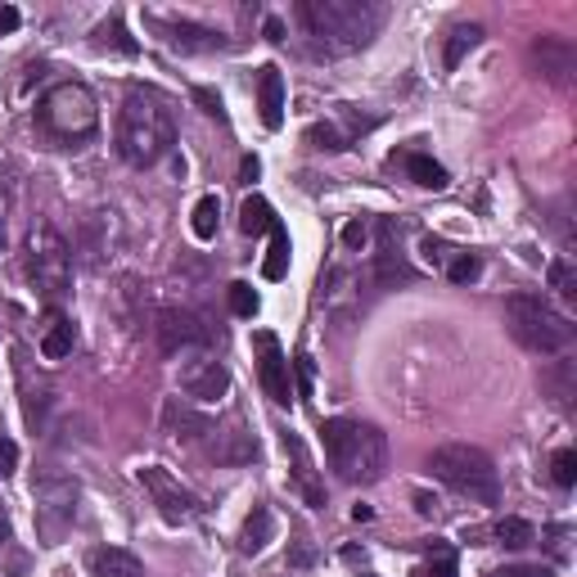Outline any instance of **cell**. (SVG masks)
Masks as SVG:
<instances>
[{
    "label": "cell",
    "instance_id": "cell-22",
    "mask_svg": "<svg viewBox=\"0 0 577 577\" xmlns=\"http://www.w3.org/2000/svg\"><path fill=\"white\" fill-rule=\"evenodd\" d=\"M402 168H406V176L415 181V185H425V189H447V168L442 163H434L429 153H406L402 159Z\"/></svg>",
    "mask_w": 577,
    "mask_h": 577
},
{
    "label": "cell",
    "instance_id": "cell-27",
    "mask_svg": "<svg viewBox=\"0 0 577 577\" xmlns=\"http://www.w3.org/2000/svg\"><path fill=\"white\" fill-rule=\"evenodd\" d=\"M442 272H447V280H451V285H470V280H478V276H483V257H478V253H465V249H455V253H451V262L442 266Z\"/></svg>",
    "mask_w": 577,
    "mask_h": 577
},
{
    "label": "cell",
    "instance_id": "cell-46",
    "mask_svg": "<svg viewBox=\"0 0 577 577\" xmlns=\"http://www.w3.org/2000/svg\"><path fill=\"white\" fill-rule=\"evenodd\" d=\"M0 253H5V221H0Z\"/></svg>",
    "mask_w": 577,
    "mask_h": 577
},
{
    "label": "cell",
    "instance_id": "cell-19",
    "mask_svg": "<svg viewBox=\"0 0 577 577\" xmlns=\"http://www.w3.org/2000/svg\"><path fill=\"white\" fill-rule=\"evenodd\" d=\"M72 348H77L72 321H68V316H50V325H46V334H42V357H46V361H64V357H72Z\"/></svg>",
    "mask_w": 577,
    "mask_h": 577
},
{
    "label": "cell",
    "instance_id": "cell-42",
    "mask_svg": "<svg viewBox=\"0 0 577 577\" xmlns=\"http://www.w3.org/2000/svg\"><path fill=\"white\" fill-rule=\"evenodd\" d=\"M415 510H419V515H434V510H438V501H434L429 492H415Z\"/></svg>",
    "mask_w": 577,
    "mask_h": 577
},
{
    "label": "cell",
    "instance_id": "cell-6",
    "mask_svg": "<svg viewBox=\"0 0 577 577\" xmlns=\"http://www.w3.org/2000/svg\"><path fill=\"white\" fill-rule=\"evenodd\" d=\"M36 118H42V127L59 140H86L95 136L100 127V104L86 86L77 82H59L42 95V104H36Z\"/></svg>",
    "mask_w": 577,
    "mask_h": 577
},
{
    "label": "cell",
    "instance_id": "cell-14",
    "mask_svg": "<svg viewBox=\"0 0 577 577\" xmlns=\"http://www.w3.org/2000/svg\"><path fill=\"white\" fill-rule=\"evenodd\" d=\"M257 113H262V127L266 131H280L285 127V77L276 64H266L257 77Z\"/></svg>",
    "mask_w": 577,
    "mask_h": 577
},
{
    "label": "cell",
    "instance_id": "cell-41",
    "mask_svg": "<svg viewBox=\"0 0 577 577\" xmlns=\"http://www.w3.org/2000/svg\"><path fill=\"white\" fill-rule=\"evenodd\" d=\"M266 42H276V46L285 42V23L280 19H266Z\"/></svg>",
    "mask_w": 577,
    "mask_h": 577
},
{
    "label": "cell",
    "instance_id": "cell-36",
    "mask_svg": "<svg viewBox=\"0 0 577 577\" xmlns=\"http://www.w3.org/2000/svg\"><path fill=\"white\" fill-rule=\"evenodd\" d=\"M415 577H455V555L451 551H438L429 564H419Z\"/></svg>",
    "mask_w": 577,
    "mask_h": 577
},
{
    "label": "cell",
    "instance_id": "cell-21",
    "mask_svg": "<svg viewBox=\"0 0 577 577\" xmlns=\"http://www.w3.org/2000/svg\"><path fill=\"white\" fill-rule=\"evenodd\" d=\"M272 532H276V519H272V510H253L249 519H244V536H240V551L244 555H262L266 551V542H272Z\"/></svg>",
    "mask_w": 577,
    "mask_h": 577
},
{
    "label": "cell",
    "instance_id": "cell-34",
    "mask_svg": "<svg viewBox=\"0 0 577 577\" xmlns=\"http://www.w3.org/2000/svg\"><path fill=\"white\" fill-rule=\"evenodd\" d=\"M307 140H312L316 149H348V145H353V140L343 136V131H338L334 123H316L312 131H307Z\"/></svg>",
    "mask_w": 577,
    "mask_h": 577
},
{
    "label": "cell",
    "instance_id": "cell-16",
    "mask_svg": "<svg viewBox=\"0 0 577 577\" xmlns=\"http://www.w3.org/2000/svg\"><path fill=\"white\" fill-rule=\"evenodd\" d=\"M532 64L542 68L546 82H568V72H573V64H577V55H573L568 42H559V36H542V42L532 46Z\"/></svg>",
    "mask_w": 577,
    "mask_h": 577
},
{
    "label": "cell",
    "instance_id": "cell-20",
    "mask_svg": "<svg viewBox=\"0 0 577 577\" xmlns=\"http://www.w3.org/2000/svg\"><path fill=\"white\" fill-rule=\"evenodd\" d=\"M272 249H266V262H262V276L266 280H285L289 276V253H293V244H289V230H285V221H276L272 230Z\"/></svg>",
    "mask_w": 577,
    "mask_h": 577
},
{
    "label": "cell",
    "instance_id": "cell-35",
    "mask_svg": "<svg viewBox=\"0 0 577 577\" xmlns=\"http://www.w3.org/2000/svg\"><path fill=\"white\" fill-rule=\"evenodd\" d=\"M419 249H425V262L438 266V272H442V266L451 262V253H455V249H451L447 240H438V235H425V240H419Z\"/></svg>",
    "mask_w": 577,
    "mask_h": 577
},
{
    "label": "cell",
    "instance_id": "cell-37",
    "mask_svg": "<svg viewBox=\"0 0 577 577\" xmlns=\"http://www.w3.org/2000/svg\"><path fill=\"white\" fill-rule=\"evenodd\" d=\"M19 470V442L0 429V478H10Z\"/></svg>",
    "mask_w": 577,
    "mask_h": 577
},
{
    "label": "cell",
    "instance_id": "cell-25",
    "mask_svg": "<svg viewBox=\"0 0 577 577\" xmlns=\"http://www.w3.org/2000/svg\"><path fill=\"white\" fill-rule=\"evenodd\" d=\"M478 42H483V27H478V23H460V27H451L447 50H442V64H447V68H460V64H465V55H470Z\"/></svg>",
    "mask_w": 577,
    "mask_h": 577
},
{
    "label": "cell",
    "instance_id": "cell-17",
    "mask_svg": "<svg viewBox=\"0 0 577 577\" xmlns=\"http://www.w3.org/2000/svg\"><path fill=\"white\" fill-rule=\"evenodd\" d=\"M86 568L95 577H145V564L131 551H123V546H95L86 555Z\"/></svg>",
    "mask_w": 577,
    "mask_h": 577
},
{
    "label": "cell",
    "instance_id": "cell-11",
    "mask_svg": "<svg viewBox=\"0 0 577 577\" xmlns=\"http://www.w3.org/2000/svg\"><path fill=\"white\" fill-rule=\"evenodd\" d=\"M253 348H257V374H262V393L272 397L276 406L293 402V383H289V357L280 348V338L272 330H257L253 334Z\"/></svg>",
    "mask_w": 577,
    "mask_h": 577
},
{
    "label": "cell",
    "instance_id": "cell-13",
    "mask_svg": "<svg viewBox=\"0 0 577 577\" xmlns=\"http://www.w3.org/2000/svg\"><path fill=\"white\" fill-rule=\"evenodd\" d=\"M153 27L163 32V46L181 50V55H212L226 46V36L217 27H204V23H189V19H149Z\"/></svg>",
    "mask_w": 577,
    "mask_h": 577
},
{
    "label": "cell",
    "instance_id": "cell-26",
    "mask_svg": "<svg viewBox=\"0 0 577 577\" xmlns=\"http://www.w3.org/2000/svg\"><path fill=\"white\" fill-rule=\"evenodd\" d=\"M280 217H276V208L266 204L262 195H253V199H244V208H240V230L244 235H262V230H272Z\"/></svg>",
    "mask_w": 577,
    "mask_h": 577
},
{
    "label": "cell",
    "instance_id": "cell-23",
    "mask_svg": "<svg viewBox=\"0 0 577 577\" xmlns=\"http://www.w3.org/2000/svg\"><path fill=\"white\" fill-rule=\"evenodd\" d=\"M542 389L555 397V402H573V393H577V366H573V357L564 353L546 374H542Z\"/></svg>",
    "mask_w": 577,
    "mask_h": 577
},
{
    "label": "cell",
    "instance_id": "cell-1",
    "mask_svg": "<svg viewBox=\"0 0 577 577\" xmlns=\"http://www.w3.org/2000/svg\"><path fill=\"white\" fill-rule=\"evenodd\" d=\"M298 23L316 42V50L353 55L374 42V32L383 23V5H370V0H302Z\"/></svg>",
    "mask_w": 577,
    "mask_h": 577
},
{
    "label": "cell",
    "instance_id": "cell-24",
    "mask_svg": "<svg viewBox=\"0 0 577 577\" xmlns=\"http://www.w3.org/2000/svg\"><path fill=\"white\" fill-rule=\"evenodd\" d=\"M285 451H293V465H298L293 474H298V483H302V492H307V501L321 510V506H325V492L316 487V474H312V460H307V447H302L293 434H285Z\"/></svg>",
    "mask_w": 577,
    "mask_h": 577
},
{
    "label": "cell",
    "instance_id": "cell-8",
    "mask_svg": "<svg viewBox=\"0 0 577 577\" xmlns=\"http://www.w3.org/2000/svg\"><path fill=\"white\" fill-rule=\"evenodd\" d=\"M27 276L50 302H59L68 293L72 257H68V244L55 235L50 226H32V235H27Z\"/></svg>",
    "mask_w": 577,
    "mask_h": 577
},
{
    "label": "cell",
    "instance_id": "cell-30",
    "mask_svg": "<svg viewBox=\"0 0 577 577\" xmlns=\"http://www.w3.org/2000/svg\"><path fill=\"white\" fill-rule=\"evenodd\" d=\"M289 366H293V379H298V383H293V397H298V402H312V389H316V361L307 357V353H298Z\"/></svg>",
    "mask_w": 577,
    "mask_h": 577
},
{
    "label": "cell",
    "instance_id": "cell-45",
    "mask_svg": "<svg viewBox=\"0 0 577 577\" xmlns=\"http://www.w3.org/2000/svg\"><path fill=\"white\" fill-rule=\"evenodd\" d=\"M240 172H244V181H257V172H262V163H257V159H253V153H249V159H244V168H240Z\"/></svg>",
    "mask_w": 577,
    "mask_h": 577
},
{
    "label": "cell",
    "instance_id": "cell-7",
    "mask_svg": "<svg viewBox=\"0 0 577 577\" xmlns=\"http://www.w3.org/2000/svg\"><path fill=\"white\" fill-rule=\"evenodd\" d=\"M32 501H36V536L46 546H59L64 532L77 519V501H82V487H77L68 474H46L36 478L32 487Z\"/></svg>",
    "mask_w": 577,
    "mask_h": 577
},
{
    "label": "cell",
    "instance_id": "cell-10",
    "mask_svg": "<svg viewBox=\"0 0 577 577\" xmlns=\"http://www.w3.org/2000/svg\"><path fill=\"white\" fill-rule=\"evenodd\" d=\"M153 334H159V348L168 357H181V353H208L212 348V330L204 325V316L185 312V307H163L153 316Z\"/></svg>",
    "mask_w": 577,
    "mask_h": 577
},
{
    "label": "cell",
    "instance_id": "cell-39",
    "mask_svg": "<svg viewBox=\"0 0 577 577\" xmlns=\"http://www.w3.org/2000/svg\"><path fill=\"white\" fill-rule=\"evenodd\" d=\"M343 244H348L353 253L366 249V244H370V226H366V221H348V226H343Z\"/></svg>",
    "mask_w": 577,
    "mask_h": 577
},
{
    "label": "cell",
    "instance_id": "cell-32",
    "mask_svg": "<svg viewBox=\"0 0 577 577\" xmlns=\"http://www.w3.org/2000/svg\"><path fill=\"white\" fill-rule=\"evenodd\" d=\"M551 478H555V487H573L577 483V451H555V460H551Z\"/></svg>",
    "mask_w": 577,
    "mask_h": 577
},
{
    "label": "cell",
    "instance_id": "cell-44",
    "mask_svg": "<svg viewBox=\"0 0 577 577\" xmlns=\"http://www.w3.org/2000/svg\"><path fill=\"white\" fill-rule=\"evenodd\" d=\"M14 542V528H10V515L0 510V546H10Z\"/></svg>",
    "mask_w": 577,
    "mask_h": 577
},
{
    "label": "cell",
    "instance_id": "cell-9",
    "mask_svg": "<svg viewBox=\"0 0 577 577\" xmlns=\"http://www.w3.org/2000/svg\"><path fill=\"white\" fill-rule=\"evenodd\" d=\"M140 483H145V492L153 496V506H159V515L168 519V523H195L199 515H204V506H199V496L189 492L176 474H168L163 465H149V470H140Z\"/></svg>",
    "mask_w": 577,
    "mask_h": 577
},
{
    "label": "cell",
    "instance_id": "cell-18",
    "mask_svg": "<svg viewBox=\"0 0 577 577\" xmlns=\"http://www.w3.org/2000/svg\"><path fill=\"white\" fill-rule=\"evenodd\" d=\"M474 536H492L496 546H510V551H528L532 542H536V528L528 523V519H515V515H506V519H496L487 532H474Z\"/></svg>",
    "mask_w": 577,
    "mask_h": 577
},
{
    "label": "cell",
    "instance_id": "cell-15",
    "mask_svg": "<svg viewBox=\"0 0 577 577\" xmlns=\"http://www.w3.org/2000/svg\"><path fill=\"white\" fill-rule=\"evenodd\" d=\"M163 429L172 434V438H185V442H199V438H212V419L208 415H199L195 406H185L181 397H168V406H163Z\"/></svg>",
    "mask_w": 577,
    "mask_h": 577
},
{
    "label": "cell",
    "instance_id": "cell-31",
    "mask_svg": "<svg viewBox=\"0 0 577 577\" xmlns=\"http://www.w3.org/2000/svg\"><path fill=\"white\" fill-rule=\"evenodd\" d=\"M257 293H253V285H244V280H235V285H230V312H235V316H244V321H253L257 316Z\"/></svg>",
    "mask_w": 577,
    "mask_h": 577
},
{
    "label": "cell",
    "instance_id": "cell-29",
    "mask_svg": "<svg viewBox=\"0 0 577 577\" xmlns=\"http://www.w3.org/2000/svg\"><path fill=\"white\" fill-rule=\"evenodd\" d=\"M546 276H551V289H555L564 302H577V272H573V262H568V257H555Z\"/></svg>",
    "mask_w": 577,
    "mask_h": 577
},
{
    "label": "cell",
    "instance_id": "cell-28",
    "mask_svg": "<svg viewBox=\"0 0 577 577\" xmlns=\"http://www.w3.org/2000/svg\"><path fill=\"white\" fill-rule=\"evenodd\" d=\"M217 221H221V204H217V195H204L195 204V221H189V226H195L199 240H212L217 235Z\"/></svg>",
    "mask_w": 577,
    "mask_h": 577
},
{
    "label": "cell",
    "instance_id": "cell-33",
    "mask_svg": "<svg viewBox=\"0 0 577 577\" xmlns=\"http://www.w3.org/2000/svg\"><path fill=\"white\" fill-rule=\"evenodd\" d=\"M100 46H113V50H123V55H136V42L127 36L123 19H113V23H104V27H100Z\"/></svg>",
    "mask_w": 577,
    "mask_h": 577
},
{
    "label": "cell",
    "instance_id": "cell-12",
    "mask_svg": "<svg viewBox=\"0 0 577 577\" xmlns=\"http://www.w3.org/2000/svg\"><path fill=\"white\" fill-rule=\"evenodd\" d=\"M181 389H185V397H195L199 406H212V402H221L230 393V370H226V361H217V357L204 353L195 361H185Z\"/></svg>",
    "mask_w": 577,
    "mask_h": 577
},
{
    "label": "cell",
    "instance_id": "cell-5",
    "mask_svg": "<svg viewBox=\"0 0 577 577\" xmlns=\"http://www.w3.org/2000/svg\"><path fill=\"white\" fill-rule=\"evenodd\" d=\"M429 470L442 487H451L455 496H465L474 506H496L501 501V474H496V460L483 447L470 442H447L429 455Z\"/></svg>",
    "mask_w": 577,
    "mask_h": 577
},
{
    "label": "cell",
    "instance_id": "cell-43",
    "mask_svg": "<svg viewBox=\"0 0 577 577\" xmlns=\"http://www.w3.org/2000/svg\"><path fill=\"white\" fill-rule=\"evenodd\" d=\"M14 27H19V10L5 5V10H0V32H14Z\"/></svg>",
    "mask_w": 577,
    "mask_h": 577
},
{
    "label": "cell",
    "instance_id": "cell-2",
    "mask_svg": "<svg viewBox=\"0 0 577 577\" xmlns=\"http://www.w3.org/2000/svg\"><path fill=\"white\" fill-rule=\"evenodd\" d=\"M172 145H176L172 104L153 91H131L118 113V153L131 168H153L168 159Z\"/></svg>",
    "mask_w": 577,
    "mask_h": 577
},
{
    "label": "cell",
    "instance_id": "cell-38",
    "mask_svg": "<svg viewBox=\"0 0 577 577\" xmlns=\"http://www.w3.org/2000/svg\"><path fill=\"white\" fill-rule=\"evenodd\" d=\"M487 577H555V573L542 568V564H506V568H496V573H487Z\"/></svg>",
    "mask_w": 577,
    "mask_h": 577
},
{
    "label": "cell",
    "instance_id": "cell-4",
    "mask_svg": "<svg viewBox=\"0 0 577 577\" xmlns=\"http://www.w3.org/2000/svg\"><path fill=\"white\" fill-rule=\"evenodd\" d=\"M506 330L519 348H528L536 357H564L577 343V325L536 293H510L506 298Z\"/></svg>",
    "mask_w": 577,
    "mask_h": 577
},
{
    "label": "cell",
    "instance_id": "cell-40",
    "mask_svg": "<svg viewBox=\"0 0 577 577\" xmlns=\"http://www.w3.org/2000/svg\"><path fill=\"white\" fill-rule=\"evenodd\" d=\"M195 104H204V113H212V118H221V95L217 91H208V86H195Z\"/></svg>",
    "mask_w": 577,
    "mask_h": 577
},
{
    "label": "cell",
    "instance_id": "cell-3",
    "mask_svg": "<svg viewBox=\"0 0 577 577\" xmlns=\"http://www.w3.org/2000/svg\"><path fill=\"white\" fill-rule=\"evenodd\" d=\"M321 442H325L330 470L343 483L370 487L389 474V438H383V429L366 425V419H325Z\"/></svg>",
    "mask_w": 577,
    "mask_h": 577
}]
</instances>
